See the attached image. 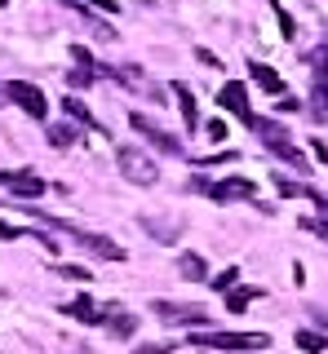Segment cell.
Segmentation results:
<instances>
[{
	"label": "cell",
	"mask_w": 328,
	"mask_h": 354,
	"mask_svg": "<svg viewBox=\"0 0 328 354\" xmlns=\"http://www.w3.org/2000/svg\"><path fill=\"white\" fill-rule=\"evenodd\" d=\"M0 88H5V97H9V102H18L31 120H45V115H49V97L40 93L36 84H27V80H9V84H0Z\"/></svg>",
	"instance_id": "obj_3"
},
{
	"label": "cell",
	"mask_w": 328,
	"mask_h": 354,
	"mask_svg": "<svg viewBox=\"0 0 328 354\" xmlns=\"http://www.w3.org/2000/svg\"><path fill=\"white\" fill-rule=\"evenodd\" d=\"M248 75H253V84H257V88H266V93H284L280 71H271L266 62H248Z\"/></svg>",
	"instance_id": "obj_13"
},
{
	"label": "cell",
	"mask_w": 328,
	"mask_h": 354,
	"mask_svg": "<svg viewBox=\"0 0 328 354\" xmlns=\"http://www.w3.org/2000/svg\"><path fill=\"white\" fill-rule=\"evenodd\" d=\"M129 124H134V129H138V133H142V138H147L156 151H164V155H182V142L173 138V133H164L160 124H151V120L142 115V111H134V115H129Z\"/></svg>",
	"instance_id": "obj_5"
},
{
	"label": "cell",
	"mask_w": 328,
	"mask_h": 354,
	"mask_svg": "<svg viewBox=\"0 0 328 354\" xmlns=\"http://www.w3.org/2000/svg\"><path fill=\"white\" fill-rule=\"evenodd\" d=\"M5 182H9V173H0V186H5Z\"/></svg>",
	"instance_id": "obj_33"
},
{
	"label": "cell",
	"mask_w": 328,
	"mask_h": 354,
	"mask_svg": "<svg viewBox=\"0 0 328 354\" xmlns=\"http://www.w3.org/2000/svg\"><path fill=\"white\" fill-rule=\"evenodd\" d=\"M235 283H239V270H235V266H226L222 274H213V279H209V288H213V292H231Z\"/></svg>",
	"instance_id": "obj_21"
},
{
	"label": "cell",
	"mask_w": 328,
	"mask_h": 354,
	"mask_svg": "<svg viewBox=\"0 0 328 354\" xmlns=\"http://www.w3.org/2000/svg\"><path fill=\"white\" fill-rule=\"evenodd\" d=\"M102 324L111 328V337H134L138 315H129V310H102Z\"/></svg>",
	"instance_id": "obj_10"
},
{
	"label": "cell",
	"mask_w": 328,
	"mask_h": 354,
	"mask_svg": "<svg viewBox=\"0 0 328 354\" xmlns=\"http://www.w3.org/2000/svg\"><path fill=\"white\" fill-rule=\"evenodd\" d=\"M116 164H120V173H125L134 186H156V177H160L156 160H151L147 151H138V147H120L116 151Z\"/></svg>",
	"instance_id": "obj_2"
},
{
	"label": "cell",
	"mask_w": 328,
	"mask_h": 354,
	"mask_svg": "<svg viewBox=\"0 0 328 354\" xmlns=\"http://www.w3.org/2000/svg\"><path fill=\"white\" fill-rule=\"evenodd\" d=\"M5 5H9V0H0V9H5Z\"/></svg>",
	"instance_id": "obj_34"
},
{
	"label": "cell",
	"mask_w": 328,
	"mask_h": 354,
	"mask_svg": "<svg viewBox=\"0 0 328 354\" xmlns=\"http://www.w3.org/2000/svg\"><path fill=\"white\" fill-rule=\"evenodd\" d=\"M71 142H75V129H71V124H53V129H49V147H53V151H67Z\"/></svg>",
	"instance_id": "obj_18"
},
{
	"label": "cell",
	"mask_w": 328,
	"mask_h": 354,
	"mask_svg": "<svg viewBox=\"0 0 328 354\" xmlns=\"http://www.w3.org/2000/svg\"><path fill=\"white\" fill-rule=\"evenodd\" d=\"M178 274H182V279H191V283H200V279H209V261H204L200 252H182Z\"/></svg>",
	"instance_id": "obj_14"
},
{
	"label": "cell",
	"mask_w": 328,
	"mask_h": 354,
	"mask_svg": "<svg viewBox=\"0 0 328 354\" xmlns=\"http://www.w3.org/2000/svg\"><path fill=\"white\" fill-rule=\"evenodd\" d=\"M266 151H275L280 160H289L298 173H306V155H302L298 147H293V142H284V138H271V142H266Z\"/></svg>",
	"instance_id": "obj_16"
},
{
	"label": "cell",
	"mask_w": 328,
	"mask_h": 354,
	"mask_svg": "<svg viewBox=\"0 0 328 354\" xmlns=\"http://www.w3.org/2000/svg\"><path fill=\"white\" fill-rule=\"evenodd\" d=\"M173 346H142V350H134V354H169Z\"/></svg>",
	"instance_id": "obj_31"
},
{
	"label": "cell",
	"mask_w": 328,
	"mask_h": 354,
	"mask_svg": "<svg viewBox=\"0 0 328 354\" xmlns=\"http://www.w3.org/2000/svg\"><path fill=\"white\" fill-rule=\"evenodd\" d=\"M62 111H67V115L75 120V124H84V129H93V133H102V124H98L93 120V111L80 102V97H62Z\"/></svg>",
	"instance_id": "obj_15"
},
{
	"label": "cell",
	"mask_w": 328,
	"mask_h": 354,
	"mask_svg": "<svg viewBox=\"0 0 328 354\" xmlns=\"http://www.w3.org/2000/svg\"><path fill=\"white\" fill-rule=\"evenodd\" d=\"M302 226H306V230H315V235H320V239H328V221H315V217H306Z\"/></svg>",
	"instance_id": "obj_28"
},
{
	"label": "cell",
	"mask_w": 328,
	"mask_h": 354,
	"mask_svg": "<svg viewBox=\"0 0 328 354\" xmlns=\"http://www.w3.org/2000/svg\"><path fill=\"white\" fill-rule=\"evenodd\" d=\"M173 97H178V106H182V124L187 129H200V111H195V93L182 80H173Z\"/></svg>",
	"instance_id": "obj_11"
},
{
	"label": "cell",
	"mask_w": 328,
	"mask_h": 354,
	"mask_svg": "<svg viewBox=\"0 0 328 354\" xmlns=\"http://www.w3.org/2000/svg\"><path fill=\"white\" fill-rule=\"evenodd\" d=\"M204 129H209V138H213V142H222V138H226V124H222V120H209Z\"/></svg>",
	"instance_id": "obj_30"
},
{
	"label": "cell",
	"mask_w": 328,
	"mask_h": 354,
	"mask_svg": "<svg viewBox=\"0 0 328 354\" xmlns=\"http://www.w3.org/2000/svg\"><path fill=\"white\" fill-rule=\"evenodd\" d=\"M53 274H58V279H71V283H89V279H93V274L84 270V266H67V261L53 266Z\"/></svg>",
	"instance_id": "obj_19"
},
{
	"label": "cell",
	"mask_w": 328,
	"mask_h": 354,
	"mask_svg": "<svg viewBox=\"0 0 328 354\" xmlns=\"http://www.w3.org/2000/svg\"><path fill=\"white\" fill-rule=\"evenodd\" d=\"M142 230H147V235H156L160 243H173V239L182 235V221L178 217H169V221H164V217H142Z\"/></svg>",
	"instance_id": "obj_9"
},
{
	"label": "cell",
	"mask_w": 328,
	"mask_h": 354,
	"mask_svg": "<svg viewBox=\"0 0 328 354\" xmlns=\"http://www.w3.org/2000/svg\"><path fill=\"white\" fill-rule=\"evenodd\" d=\"M71 58H75V62H80V66H84V71H98V62H93V53H89V49H84V44H75V49H71Z\"/></svg>",
	"instance_id": "obj_26"
},
{
	"label": "cell",
	"mask_w": 328,
	"mask_h": 354,
	"mask_svg": "<svg viewBox=\"0 0 328 354\" xmlns=\"http://www.w3.org/2000/svg\"><path fill=\"white\" fill-rule=\"evenodd\" d=\"M156 310V319H164V324H182V328H204L209 324V315H204L200 306H178V301H156L151 306Z\"/></svg>",
	"instance_id": "obj_4"
},
{
	"label": "cell",
	"mask_w": 328,
	"mask_h": 354,
	"mask_svg": "<svg viewBox=\"0 0 328 354\" xmlns=\"http://www.w3.org/2000/svg\"><path fill=\"white\" fill-rule=\"evenodd\" d=\"M271 9H275V18H280V31H284V40H293V31H298V27H293V18H289V9H284V5H280V0H271Z\"/></svg>",
	"instance_id": "obj_24"
},
{
	"label": "cell",
	"mask_w": 328,
	"mask_h": 354,
	"mask_svg": "<svg viewBox=\"0 0 328 354\" xmlns=\"http://www.w3.org/2000/svg\"><path fill=\"white\" fill-rule=\"evenodd\" d=\"M195 58H200L204 66H213V71H217V66H222V62H217V53H213V49H195Z\"/></svg>",
	"instance_id": "obj_29"
},
{
	"label": "cell",
	"mask_w": 328,
	"mask_h": 354,
	"mask_svg": "<svg viewBox=\"0 0 328 354\" xmlns=\"http://www.w3.org/2000/svg\"><path fill=\"white\" fill-rule=\"evenodd\" d=\"M298 346H302L306 354H324V350H328V341L320 337V332H306V328H302V332H298Z\"/></svg>",
	"instance_id": "obj_22"
},
{
	"label": "cell",
	"mask_w": 328,
	"mask_h": 354,
	"mask_svg": "<svg viewBox=\"0 0 328 354\" xmlns=\"http://www.w3.org/2000/svg\"><path fill=\"white\" fill-rule=\"evenodd\" d=\"M275 186H280V195H289V199H298V195H311V186H302V182H289V177H275Z\"/></svg>",
	"instance_id": "obj_25"
},
{
	"label": "cell",
	"mask_w": 328,
	"mask_h": 354,
	"mask_svg": "<svg viewBox=\"0 0 328 354\" xmlns=\"http://www.w3.org/2000/svg\"><path fill=\"white\" fill-rule=\"evenodd\" d=\"M9 191H14L18 199H36V195H45V182H40V177L36 173H31V169H23V173H9Z\"/></svg>",
	"instance_id": "obj_8"
},
{
	"label": "cell",
	"mask_w": 328,
	"mask_h": 354,
	"mask_svg": "<svg viewBox=\"0 0 328 354\" xmlns=\"http://www.w3.org/2000/svg\"><path fill=\"white\" fill-rule=\"evenodd\" d=\"M195 350H266V332H195Z\"/></svg>",
	"instance_id": "obj_1"
},
{
	"label": "cell",
	"mask_w": 328,
	"mask_h": 354,
	"mask_svg": "<svg viewBox=\"0 0 328 354\" xmlns=\"http://www.w3.org/2000/svg\"><path fill=\"white\" fill-rule=\"evenodd\" d=\"M253 297H257V288H231V292H226V310H231V315H239V310H248L253 306Z\"/></svg>",
	"instance_id": "obj_17"
},
{
	"label": "cell",
	"mask_w": 328,
	"mask_h": 354,
	"mask_svg": "<svg viewBox=\"0 0 328 354\" xmlns=\"http://www.w3.org/2000/svg\"><path fill=\"white\" fill-rule=\"evenodd\" d=\"M23 235H36V230H23V226H9V221H0V239H23Z\"/></svg>",
	"instance_id": "obj_27"
},
{
	"label": "cell",
	"mask_w": 328,
	"mask_h": 354,
	"mask_svg": "<svg viewBox=\"0 0 328 354\" xmlns=\"http://www.w3.org/2000/svg\"><path fill=\"white\" fill-rule=\"evenodd\" d=\"M0 97H5V88H0Z\"/></svg>",
	"instance_id": "obj_35"
},
{
	"label": "cell",
	"mask_w": 328,
	"mask_h": 354,
	"mask_svg": "<svg viewBox=\"0 0 328 354\" xmlns=\"http://www.w3.org/2000/svg\"><path fill=\"white\" fill-rule=\"evenodd\" d=\"M217 102H222V111H231V115H239V120H248V115H253V111H248V88L239 84V80L222 84V93H217Z\"/></svg>",
	"instance_id": "obj_7"
},
{
	"label": "cell",
	"mask_w": 328,
	"mask_h": 354,
	"mask_svg": "<svg viewBox=\"0 0 328 354\" xmlns=\"http://www.w3.org/2000/svg\"><path fill=\"white\" fill-rule=\"evenodd\" d=\"M315 155H320V160L328 164V142H324V138H315Z\"/></svg>",
	"instance_id": "obj_32"
},
{
	"label": "cell",
	"mask_w": 328,
	"mask_h": 354,
	"mask_svg": "<svg viewBox=\"0 0 328 354\" xmlns=\"http://www.w3.org/2000/svg\"><path fill=\"white\" fill-rule=\"evenodd\" d=\"M311 66H315V84H328V40L311 53Z\"/></svg>",
	"instance_id": "obj_20"
},
{
	"label": "cell",
	"mask_w": 328,
	"mask_h": 354,
	"mask_svg": "<svg viewBox=\"0 0 328 354\" xmlns=\"http://www.w3.org/2000/svg\"><path fill=\"white\" fill-rule=\"evenodd\" d=\"M98 80V71H84V66H75V71H67V84L71 88H89Z\"/></svg>",
	"instance_id": "obj_23"
},
{
	"label": "cell",
	"mask_w": 328,
	"mask_h": 354,
	"mask_svg": "<svg viewBox=\"0 0 328 354\" xmlns=\"http://www.w3.org/2000/svg\"><path fill=\"white\" fill-rule=\"evenodd\" d=\"M62 315H71L75 324H102V310H98L89 297H75V301L62 306Z\"/></svg>",
	"instance_id": "obj_12"
},
{
	"label": "cell",
	"mask_w": 328,
	"mask_h": 354,
	"mask_svg": "<svg viewBox=\"0 0 328 354\" xmlns=\"http://www.w3.org/2000/svg\"><path fill=\"white\" fill-rule=\"evenodd\" d=\"M217 204H226V199H253V191L257 186L248 182V177H226V182H217V186H204Z\"/></svg>",
	"instance_id": "obj_6"
}]
</instances>
